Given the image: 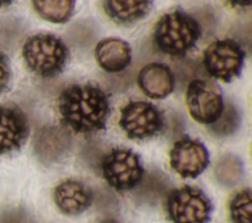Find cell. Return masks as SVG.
<instances>
[{"instance_id":"15","label":"cell","mask_w":252,"mask_h":223,"mask_svg":"<svg viewBox=\"0 0 252 223\" xmlns=\"http://www.w3.org/2000/svg\"><path fill=\"white\" fill-rule=\"evenodd\" d=\"M106 14L116 23L129 24L144 18L152 8L151 1H104Z\"/></svg>"},{"instance_id":"3","label":"cell","mask_w":252,"mask_h":223,"mask_svg":"<svg viewBox=\"0 0 252 223\" xmlns=\"http://www.w3.org/2000/svg\"><path fill=\"white\" fill-rule=\"evenodd\" d=\"M23 57L32 72L43 78H50L63 71L69 50L56 35L38 33L25 42Z\"/></svg>"},{"instance_id":"1","label":"cell","mask_w":252,"mask_h":223,"mask_svg":"<svg viewBox=\"0 0 252 223\" xmlns=\"http://www.w3.org/2000/svg\"><path fill=\"white\" fill-rule=\"evenodd\" d=\"M58 109L61 121L76 133L105 130L109 114L106 94L95 84H73L62 90Z\"/></svg>"},{"instance_id":"20","label":"cell","mask_w":252,"mask_h":223,"mask_svg":"<svg viewBox=\"0 0 252 223\" xmlns=\"http://www.w3.org/2000/svg\"><path fill=\"white\" fill-rule=\"evenodd\" d=\"M11 77L9 62L7 57L0 52V93L6 89Z\"/></svg>"},{"instance_id":"12","label":"cell","mask_w":252,"mask_h":223,"mask_svg":"<svg viewBox=\"0 0 252 223\" xmlns=\"http://www.w3.org/2000/svg\"><path fill=\"white\" fill-rule=\"evenodd\" d=\"M54 201L64 214L78 215L91 206L93 194L84 183L68 179L55 188Z\"/></svg>"},{"instance_id":"18","label":"cell","mask_w":252,"mask_h":223,"mask_svg":"<svg viewBox=\"0 0 252 223\" xmlns=\"http://www.w3.org/2000/svg\"><path fill=\"white\" fill-rule=\"evenodd\" d=\"M252 197L250 189L236 193L229 201V214L233 223H251Z\"/></svg>"},{"instance_id":"8","label":"cell","mask_w":252,"mask_h":223,"mask_svg":"<svg viewBox=\"0 0 252 223\" xmlns=\"http://www.w3.org/2000/svg\"><path fill=\"white\" fill-rule=\"evenodd\" d=\"M186 105L192 118L201 124H214L223 108L220 88L211 82L192 81L186 90Z\"/></svg>"},{"instance_id":"13","label":"cell","mask_w":252,"mask_h":223,"mask_svg":"<svg viewBox=\"0 0 252 223\" xmlns=\"http://www.w3.org/2000/svg\"><path fill=\"white\" fill-rule=\"evenodd\" d=\"M138 84L148 97L161 99L173 90L174 77L166 65L151 63L140 71Z\"/></svg>"},{"instance_id":"11","label":"cell","mask_w":252,"mask_h":223,"mask_svg":"<svg viewBox=\"0 0 252 223\" xmlns=\"http://www.w3.org/2000/svg\"><path fill=\"white\" fill-rule=\"evenodd\" d=\"M71 146L69 134L54 126H47L40 129L33 142V148L38 159L45 163H53L64 157Z\"/></svg>"},{"instance_id":"21","label":"cell","mask_w":252,"mask_h":223,"mask_svg":"<svg viewBox=\"0 0 252 223\" xmlns=\"http://www.w3.org/2000/svg\"><path fill=\"white\" fill-rule=\"evenodd\" d=\"M98 223H122V222H120V221H118V220H116V219H113V218H107V219L101 220V221L98 222Z\"/></svg>"},{"instance_id":"7","label":"cell","mask_w":252,"mask_h":223,"mask_svg":"<svg viewBox=\"0 0 252 223\" xmlns=\"http://www.w3.org/2000/svg\"><path fill=\"white\" fill-rule=\"evenodd\" d=\"M119 126L132 139L151 138L163 127L162 113L147 101H129L122 109Z\"/></svg>"},{"instance_id":"19","label":"cell","mask_w":252,"mask_h":223,"mask_svg":"<svg viewBox=\"0 0 252 223\" xmlns=\"http://www.w3.org/2000/svg\"><path fill=\"white\" fill-rule=\"evenodd\" d=\"M239 123L240 116L237 109L233 105H227L219 119L212 124L211 129L214 134L225 137L233 134L237 130Z\"/></svg>"},{"instance_id":"16","label":"cell","mask_w":252,"mask_h":223,"mask_svg":"<svg viewBox=\"0 0 252 223\" xmlns=\"http://www.w3.org/2000/svg\"><path fill=\"white\" fill-rule=\"evenodd\" d=\"M217 180L223 186L236 185L243 176L241 160L234 154H224L217 162L215 168Z\"/></svg>"},{"instance_id":"4","label":"cell","mask_w":252,"mask_h":223,"mask_svg":"<svg viewBox=\"0 0 252 223\" xmlns=\"http://www.w3.org/2000/svg\"><path fill=\"white\" fill-rule=\"evenodd\" d=\"M213 205L199 189L184 186L166 198V211L172 223H208Z\"/></svg>"},{"instance_id":"14","label":"cell","mask_w":252,"mask_h":223,"mask_svg":"<svg viewBox=\"0 0 252 223\" xmlns=\"http://www.w3.org/2000/svg\"><path fill=\"white\" fill-rule=\"evenodd\" d=\"M95 58L98 65L110 73L124 70L131 61L129 44L119 38H105L95 47Z\"/></svg>"},{"instance_id":"9","label":"cell","mask_w":252,"mask_h":223,"mask_svg":"<svg viewBox=\"0 0 252 223\" xmlns=\"http://www.w3.org/2000/svg\"><path fill=\"white\" fill-rule=\"evenodd\" d=\"M209 152L198 139L183 136L169 152L170 167L182 178H196L209 165Z\"/></svg>"},{"instance_id":"6","label":"cell","mask_w":252,"mask_h":223,"mask_svg":"<svg viewBox=\"0 0 252 223\" xmlns=\"http://www.w3.org/2000/svg\"><path fill=\"white\" fill-rule=\"evenodd\" d=\"M245 52L232 39H220L211 43L204 51V66L210 76L224 83L238 77L243 67Z\"/></svg>"},{"instance_id":"2","label":"cell","mask_w":252,"mask_h":223,"mask_svg":"<svg viewBox=\"0 0 252 223\" xmlns=\"http://www.w3.org/2000/svg\"><path fill=\"white\" fill-rule=\"evenodd\" d=\"M201 35L197 21L181 9L164 14L157 23L154 41L157 47L171 56H183L195 46Z\"/></svg>"},{"instance_id":"5","label":"cell","mask_w":252,"mask_h":223,"mask_svg":"<svg viewBox=\"0 0 252 223\" xmlns=\"http://www.w3.org/2000/svg\"><path fill=\"white\" fill-rule=\"evenodd\" d=\"M101 171L107 184L116 191L136 187L143 177L140 156L126 148H113L102 159Z\"/></svg>"},{"instance_id":"10","label":"cell","mask_w":252,"mask_h":223,"mask_svg":"<svg viewBox=\"0 0 252 223\" xmlns=\"http://www.w3.org/2000/svg\"><path fill=\"white\" fill-rule=\"evenodd\" d=\"M28 135V119L22 110L13 105H0V154L20 149Z\"/></svg>"},{"instance_id":"17","label":"cell","mask_w":252,"mask_h":223,"mask_svg":"<svg viewBox=\"0 0 252 223\" xmlns=\"http://www.w3.org/2000/svg\"><path fill=\"white\" fill-rule=\"evenodd\" d=\"M35 11L45 20L53 23H64L74 11L73 0L64 1H33Z\"/></svg>"}]
</instances>
